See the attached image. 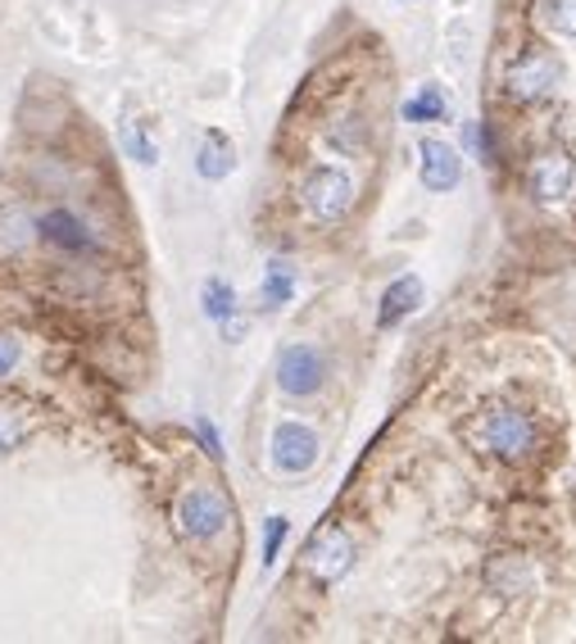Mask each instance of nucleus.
Masks as SVG:
<instances>
[{"instance_id": "nucleus-1", "label": "nucleus", "mask_w": 576, "mask_h": 644, "mask_svg": "<svg viewBox=\"0 0 576 644\" xmlns=\"http://www.w3.org/2000/svg\"><path fill=\"white\" fill-rule=\"evenodd\" d=\"M173 517H177V532L186 541H218L227 532V522H232V500H227L218 485H196L177 500Z\"/></svg>"}, {"instance_id": "nucleus-2", "label": "nucleus", "mask_w": 576, "mask_h": 644, "mask_svg": "<svg viewBox=\"0 0 576 644\" xmlns=\"http://www.w3.org/2000/svg\"><path fill=\"white\" fill-rule=\"evenodd\" d=\"M300 205H304V214H309L314 222H323V227L340 222L345 214H350V205H355V182H350V173H340L332 164L314 168L309 177H304V186H300Z\"/></svg>"}, {"instance_id": "nucleus-3", "label": "nucleus", "mask_w": 576, "mask_h": 644, "mask_svg": "<svg viewBox=\"0 0 576 644\" xmlns=\"http://www.w3.org/2000/svg\"><path fill=\"white\" fill-rule=\"evenodd\" d=\"M481 445L504 463H522L535 449V423L522 408H490L481 418Z\"/></svg>"}, {"instance_id": "nucleus-4", "label": "nucleus", "mask_w": 576, "mask_h": 644, "mask_svg": "<svg viewBox=\"0 0 576 644\" xmlns=\"http://www.w3.org/2000/svg\"><path fill=\"white\" fill-rule=\"evenodd\" d=\"M558 83H563V64H558L550 51H526V55H518L513 68L504 73V91H509V100H518V105H535V100L554 96Z\"/></svg>"}, {"instance_id": "nucleus-5", "label": "nucleus", "mask_w": 576, "mask_h": 644, "mask_svg": "<svg viewBox=\"0 0 576 644\" xmlns=\"http://www.w3.org/2000/svg\"><path fill=\"white\" fill-rule=\"evenodd\" d=\"M355 567V536L345 526H323V532L304 549V572H309L318 586H336L350 577Z\"/></svg>"}, {"instance_id": "nucleus-6", "label": "nucleus", "mask_w": 576, "mask_h": 644, "mask_svg": "<svg viewBox=\"0 0 576 644\" xmlns=\"http://www.w3.org/2000/svg\"><path fill=\"white\" fill-rule=\"evenodd\" d=\"M327 382V359L314 346H286L278 354V391L291 400H309Z\"/></svg>"}, {"instance_id": "nucleus-7", "label": "nucleus", "mask_w": 576, "mask_h": 644, "mask_svg": "<svg viewBox=\"0 0 576 644\" xmlns=\"http://www.w3.org/2000/svg\"><path fill=\"white\" fill-rule=\"evenodd\" d=\"M268 454H273V468L286 472V477H304L314 463H318V432L304 427V423H278L273 427V440H268Z\"/></svg>"}, {"instance_id": "nucleus-8", "label": "nucleus", "mask_w": 576, "mask_h": 644, "mask_svg": "<svg viewBox=\"0 0 576 644\" xmlns=\"http://www.w3.org/2000/svg\"><path fill=\"white\" fill-rule=\"evenodd\" d=\"M572 182H576V164L567 150H541V155L531 160V173H526V186H531V200H541V205H558L567 192H572Z\"/></svg>"}, {"instance_id": "nucleus-9", "label": "nucleus", "mask_w": 576, "mask_h": 644, "mask_svg": "<svg viewBox=\"0 0 576 644\" xmlns=\"http://www.w3.org/2000/svg\"><path fill=\"white\" fill-rule=\"evenodd\" d=\"M32 227H36V237L51 241L64 254H100V237L73 209H46Z\"/></svg>"}, {"instance_id": "nucleus-10", "label": "nucleus", "mask_w": 576, "mask_h": 644, "mask_svg": "<svg viewBox=\"0 0 576 644\" xmlns=\"http://www.w3.org/2000/svg\"><path fill=\"white\" fill-rule=\"evenodd\" d=\"M417 177H422V186L427 192H436V196H445V192H458V182H464V155L449 145V141H441V137H427L417 145Z\"/></svg>"}, {"instance_id": "nucleus-11", "label": "nucleus", "mask_w": 576, "mask_h": 644, "mask_svg": "<svg viewBox=\"0 0 576 644\" xmlns=\"http://www.w3.org/2000/svg\"><path fill=\"white\" fill-rule=\"evenodd\" d=\"M232 168H237V145L227 141V132L209 128L200 137V150H196V173L205 182H222V177H232Z\"/></svg>"}, {"instance_id": "nucleus-12", "label": "nucleus", "mask_w": 576, "mask_h": 644, "mask_svg": "<svg viewBox=\"0 0 576 644\" xmlns=\"http://www.w3.org/2000/svg\"><path fill=\"white\" fill-rule=\"evenodd\" d=\"M422 305V277H413V273H404V277H395L387 291H381V309H377V327H395V323H404L413 309Z\"/></svg>"}, {"instance_id": "nucleus-13", "label": "nucleus", "mask_w": 576, "mask_h": 644, "mask_svg": "<svg viewBox=\"0 0 576 644\" xmlns=\"http://www.w3.org/2000/svg\"><path fill=\"white\" fill-rule=\"evenodd\" d=\"M486 581H490V590H495V594L518 599V594H526V590L535 586V572H531V563H526V558L504 554V558H495V563H490Z\"/></svg>"}, {"instance_id": "nucleus-14", "label": "nucleus", "mask_w": 576, "mask_h": 644, "mask_svg": "<svg viewBox=\"0 0 576 644\" xmlns=\"http://www.w3.org/2000/svg\"><path fill=\"white\" fill-rule=\"evenodd\" d=\"M259 299H263V309H282V305H291V299H295V269L286 259H268Z\"/></svg>"}, {"instance_id": "nucleus-15", "label": "nucleus", "mask_w": 576, "mask_h": 644, "mask_svg": "<svg viewBox=\"0 0 576 644\" xmlns=\"http://www.w3.org/2000/svg\"><path fill=\"white\" fill-rule=\"evenodd\" d=\"M119 145H123V155L132 164H141V168H155L160 164V145H155V137H150V123L145 119H128L119 128Z\"/></svg>"}, {"instance_id": "nucleus-16", "label": "nucleus", "mask_w": 576, "mask_h": 644, "mask_svg": "<svg viewBox=\"0 0 576 644\" xmlns=\"http://www.w3.org/2000/svg\"><path fill=\"white\" fill-rule=\"evenodd\" d=\"M404 123H441L445 113H449V100H445V91L441 87H422L417 96H409L404 100Z\"/></svg>"}, {"instance_id": "nucleus-17", "label": "nucleus", "mask_w": 576, "mask_h": 644, "mask_svg": "<svg viewBox=\"0 0 576 644\" xmlns=\"http://www.w3.org/2000/svg\"><path fill=\"white\" fill-rule=\"evenodd\" d=\"M200 305H205V318H209V323H227L232 314H241L237 291H232V282H227V277H209V282H205Z\"/></svg>"}, {"instance_id": "nucleus-18", "label": "nucleus", "mask_w": 576, "mask_h": 644, "mask_svg": "<svg viewBox=\"0 0 576 644\" xmlns=\"http://www.w3.org/2000/svg\"><path fill=\"white\" fill-rule=\"evenodd\" d=\"M28 432H32L28 413L19 404H10V400H0V459H10V454L28 440Z\"/></svg>"}, {"instance_id": "nucleus-19", "label": "nucleus", "mask_w": 576, "mask_h": 644, "mask_svg": "<svg viewBox=\"0 0 576 644\" xmlns=\"http://www.w3.org/2000/svg\"><path fill=\"white\" fill-rule=\"evenodd\" d=\"M535 14H541V23L558 36H576V0H541L535 6Z\"/></svg>"}, {"instance_id": "nucleus-20", "label": "nucleus", "mask_w": 576, "mask_h": 644, "mask_svg": "<svg viewBox=\"0 0 576 644\" xmlns=\"http://www.w3.org/2000/svg\"><path fill=\"white\" fill-rule=\"evenodd\" d=\"M286 532H291V522H286V517H268V522H263V567H273V563H278Z\"/></svg>"}, {"instance_id": "nucleus-21", "label": "nucleus", "mask_w": 576, "mask_h": 644, "mask_svg": "<svg viewBox=\"0 0 576 644\" xmlns=\"http://www.w3.org/2000/svg\"><path fill=\"white\" fill-rule=\"evenodd\" d=\"M19 359H23V346H19V336H10V331H0V382L19 368Z\"/></svg>"}, {"instance_id": "nucleus-22", "label": "nucleus", "mask_w": 576, "mask_h": 644, "mask_svg": "<svg viewBox=\"0 0 576 644\" xmlns=\"http://www.w3.org/2000/svg\"><path fill=\"white\" fill-rule=\"evenodd\" d=\"M196 436H200V445H205L209 459L222 463V440H218V427H214L209 418H196Z\"/></svg>"}]
</instances>
